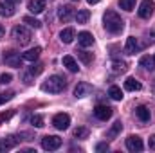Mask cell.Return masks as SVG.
<instances>
[{
    "instance_id": "7402d4cb",
    "label": "cell",
    "mask_w": 155,
    "mask_h": 153,
    "mask_svg": "<svg viewBox=\"0 0 155 153\" xmlns=\"http://www.w3.org/2000/svg\"><path fill=\"white\" fill-rule=\"evenodd\" d=\"M135 115H137V119L143 121V122H148V121H150V110H148L146 106H137V108H135Z\"/></svg>"
},
{
    "instance_id": "f1b7e54d",
    "label": "cell",
    "mask_w": 155,
    "mask_h": 153,
    "mask_svg": "<svg viewBox=\"0 0 155 153\" xmlns=\"http://www.w3.org/2000/svg\"><path fill=\"white\" fill-rule=\"evenodd\" d=\"M119 5H121V9H124V11H134L135 0H119Z\"/></svg>"
},
{
    "instance_id": "ac0fdd59",
    "label": "cell",
    "mask_w": 155,
    "mask_h": 153,
    "mask_svg": "<svg viewBox=\"0 0 155 153\" xmlns=\"http://www.w3.org/2000/svg\"><path fill=\"white\" fill-rule=\"evenodd\" d=\"M124 88H126L128 92H137V90L143 88V85H141L135 77H126V81H124Z\"/></svg>"
},
{
    "instance_id": "ba28073f",
    "label": "cell",
    "mask_w": 155,
    "mask_h": 153,
    "mask_svg": "<svg viewBox=\"0 0 155 153\" xmlns=\"http://www.w3.org/2000/svg\"><path fill=\"white\" fill-rule=\"evenodd\" d=\"M69 124H71V117L67 114H56L52 117V126L56 130H67Z\"/></svg>"
},
{
    "instance_id": "6da1fadb",
    "label": "cell",
    "mask_w": 155,
    "mask_h": 153,
    "mask_svg": "<svg viewBox=\"0 0 155 153\" xmlns=\"http://www.w3.org/2000/svg\"><path fill=\"white\" fill-rule=\"evenodd\" d=\"M103 25H105V29H107L108 33H112V34L121 33L123 27H124L121 16L117 15L116 11H107V13H105V16H103Z\"/></svg>"
},
{
    "instance_id": "7a4b0ae2",
    "label": "cell",
    "mask_w": 155,
    "mask_h": 153,
    "mask_svg": "<svg viewBox=\"0 0 155 153\" xmlns=\"http://www.w3.org/2000/svg\"><path fill=\"white\" fill-rule=\"evenodd\" d=\"M65 86H67L65 77L51 76L45 83H43V85H41V90H43V92H51V94H60V92H63V90H65Z\"/></svg>"
},
{
    "instance_id": "4fadbf2b",
    "label": "cell",
    "mask_w": 155,
    "mask_h": 153,
    "mask_svg": "<svg viewBox=\"0 0 155 153\" xmlns=\"http://www.w3.org/2000/svg\"><path fill=\"white\" fill-rule=\"evenodd\" d=\"M90 92H92V85H88V83H78V86L74 88V96L76 97H85Z\"/></svg>"
},
{
    "instance_id": "5b68a950",
    "label": "cell",
    "mask_w": 155,
    "mask_h": 153,
    "mask_svg": "<svg viewBox=\"0 0 155 153\" xmlns=\"http://www.w3.org/2000/svg\"><path fill=\"white\" fill-rule=\"evenodd\" d=\"M143 148H144V144H143V139H141V137L130 135V137L126 139V150H128V151L139 153V151H143Z\"/></svg>"
},
{
    "instance_id": "f35d334b",
    "label": "cell",
    "mask_w": 155,
    "mask_h": 153,
    "mask_svg": "<svg viewBox=\"0 0 155 153\" xmlns=\"http://www.w3.org/2000/svg\"><path fill=\"white\" fill-rule=\"evenodd\" d=\"M87 2H88V4H90V5H94V4H99V2H101V0H87Z\"/></svg>"
},
{
    "instance_id": "d4e9b609",
    "label": "cell",
    "mask_w": 155,
    "mask_h": 153,
    "mask_svg": "<svg viewBox=\"0 0 155 153\" xmlns=\"http://www.w3.org/2000/svg\"><path fill=\"white\" fill-rule=\"evenodd\" d=\"M112 69H114L116 72H124V70L128 69V65H126V61H123V60H114V61H112Z\"/></svg>"
},
{
    "instance_id": "9c48e42d",
    "label": "cell",
    "mask_w": 155,
    "mask_h": 153,
    "mask_svg": "<svg viewBox=\"0 0 155 153\" xmlns=\"http://www.w3.org/2000/svg\"><path fill=\"white\" fill-rule=\"evenodd\" d=\"M18 142H20V135H9V137L2 139V141H0V153L13 150Z\"/></svg>"
},
{
    "instance_id": "e575fe53",
    "label": "cell",
    "mask_w": 155,
    "mask_h": 153,
    "mask_svg": "<svg viewBox=\"0 0 155 153\" xmlns=\"http://www.w3.org/2000/svg\"><path fill=\"white\" fill-rule=\"evenodd\" d=\"M11 79H13L11 74H2V76H0V83H2V85H7V83H11Z\"/></svg>"
},
{
    "instance_id": "44dd1931",
    "label": "cell",
    "mask_w": 155,
    "mask_h": 153,
    "mask_svg": "<svg viewBox=\"0 0 155 153\" xmlns=\"http://www.w3.org/2000/svg\"><path fill=\"white\" fill-rule=\"evenodd\" d=\"M63 67H67L71 72H78L79 70V67H78V63H76V60L72 58V56H63Z\"/></svg>"
},
{
    "instance_id": "277c9868",
    "label": "cell",
    "mask_w": 155,
    "mask_h": 153,
    "mask_svg": "<svg viewBox=\"0 0 155 153\" xmlns=\"http://www.w3.org/2000/svg\"><path fill=\"white\" fill-rule=\"evenodd\" d=\"M61 146V139L58 135H45L41 139V148L47 150V151H54Z\"/></svg>"
},
{
    "instance_id": "52a82bcc",
    "label": "cell",
    "mask_w": 155,
    "mask_h": 153,
    "mask_svg": "<svg viewBox=\"0 0 155 153\" xmlns=\"http://www.w3.org/2000/svg\"><path fill=\"white\" fill-rule=\"evenodd\" d=\"M153 9H155V2L153 0H143L141 5H139V16L141 18H150L153 15Z\"/></svg>"
},
{
    "instance_id": "b9f144b4",
    "label": "cell",
    "mask_w": 155,
    "mask_h": 153,
    "mask_svg": "<svg viewBox=\"0 0 155 153\" xmlns=\"http://www.w3.org/2000/svg\"><path fill=\"white\" fill-rule=\"evenodd\" d=\"M153 58H155V56H153Z\"/></svg>"
},
{
    "instance_id": "30bf717a",
    "label": "cell",
    "mask_w": 155,
    "mask_h": 153,
    "mask_svg": "<svg viewBox=\"0 0 155 153\" xmlns=\"http://www.w3.org/2000/svg\"><path fill=\"white\" fill-rule=\"evenodd\" d=\"M94 115L99 119V121H108L112 117V108L107 106V105H97L94 108Z\"/></svg>"
},
{
    "instance_id": "ffe728a7",
    "label": "cell",
    "mask_w": 155,
    "mask_h": 153,
    "mask_svg": "<svg viewBox=\"0 0 155 153\" xmlns=\"http://www.w3.org/2000/svg\"><path fill=\"white\" fill-rule=\"evenodd\" d=\"M139 65L144 67L146 70H153L155 69V58L153 56H150V54H146V56H143V58L139 60Z\"/></svg>"
},
{
    "instance_id": "603a6c76",
    "label": "cell",
    "mask_w": 155,
    "mask_h": 153,
    "mask_svg": "<svg viewBox=\"0 0 155 153\" xmlns=\"http://www.w3.org/2000/svg\"><path fill=\"white\" fill-rule=\"evenodd\" d=\"M108 96H110L114 101H121V99H123V92H121V88H119V86H116V85H112V86H110Z\"/></svg>"
},
{
    "instance_id": "8fae6325",
    "label": "cell",
    "mask_w": 155,
    "mask_h": 153,
    "mask_svg": "<svg viewBox=\"0 0 155 153\" xmlns=\"http://www.w3.org/2000/svg\"><path fill=\"white\" fill-rule=\"evenodd\" d=\"M74 16V7L72 5H60L58 7V18L61 22H69Z\"/></svg>"
},
{
    "instance_id": "484cf974",
    "label": "cell",
    "mask_w": 155,
    "mask_h": 153,
    "mask_svg": "<svg viewBox=\"0 0 155 153\" xmlns=\"http://www.w3.org/2000/svg\"><path fill=\"white\" fill-rule=\"evenodd\" d=\"M88 16H90V13H88L87 9H79L76 13V22L78 24H85V22L88 20Z\"/></svg>"
},
{
    "instance_id": "3957f363",
    "label": "cell",
    "mask_w": 155,
    "mask_h": 153,
    "mask_svg": "<svg viewBox=\"0 0 155 153\" xmlns=\"http://www.w3.org/2000/svg\"><path fill=\"white\" fill-rule=\"evenodd\" d=\"M13 38L16 40L20 45H27L31 38H33V34H31V31L27 29V27H24V25H16L15 29H13Z\"/></svg>"
},
{
    "instance_id": "836d02e7",
    "label": "cell",
    "mask_w": 155,
    "mask_h": 153,
    "mask_svg": "<svg viewBox=\"0 0 155 153\" xmlns=\"http://www.w3.org/2000/svg\"><path fill=\"white\" fill-rule=\"evenodd\" d=\"M110 150V146L107 144V142H99L97 146H96V151H108Z\"/></svg>"
},
{
    "instance_id": "4316f807",
    "label": "cell",
    "mask_w": 155,
    "mask_h": 153,
    "mask_svg": "<svg viewBox=\"0 0 155 153\" xmlns=\"http://www.w3.org/2000/svg\"><path fill=\"white\" fill-rule=\"evenodd\" d=\"M78 56H79V60L83 61V63H92V60H94V54L92 52H87V50H79L78 52Z\"/></svg>"
},
{
    "instance_id": "74e56055",
    "label": "cell",
    "mask_w": 155,
    "mask_h": 153,
    "mask_svg": "<svg viewBox=\"0 0 155 153\" xmlns=\"http://www.w3.org/2000/svg\"><path fill=\"white\" fill-rule=\"evenodd\" d=\"M4 34H5V31H4V25L0 24V40L4 38Z\"/></svg>"
},
{
    "instance_id": "d6986e66",
    "label": "cell",
    "mask_w": 155,
    "mask_h": 153,
    "mask_svg": "<svg viewBox=\"0 0 155 153\" xmlns=\"http://www.w3.org/2000/svg\"><path fill=\"white\" fill-rule=\"evenodd\" d=\"M40 52H41V49H40V47H35V49H29L27 52H24V54H22V58H24L25 61H31V63H33V61H36V60H38Z\"/></svg>"
},
{
    "instance_id": "1f68e13d",
    "label": "cell",
    "mask_w": 155,
    "mask_h": 153,
    "mask_svg": "<svg viewBox=\"0 0 155 153\" xmlns=\"http://www.w3.org/2000/svg\"><path fill=\"white\" fill-rule=\"evenodd\" d=\"M13 97H15V92H4V94H0V105L7 103V101L13 99Z\"/></svg>"
},
{
    "instance_id": "5bb4252c",
    "label": "cell",
    "mask_w": 155,
    "mask_h": 153,
    "mask_svg": "<svg viewBox=\"0 0 155 153\" xmlns=\"http://www.w3.org/2000/svg\"><path fill=\"white\" fill-rule=\"evenodd\" d=\"M124 50H126V54H135V52L139 50V41H137V38H135V36H130V38H126Z\"/></svg>"
},
{
    "instance_id": "4dcf8cb0",
    "label": "cell",
    "mask_w": 155,
    "mask_h": 153,
    "mask_svg": "<svg viewBox=\"0 0 155 153\" xmlns=\"http://www.w3.org/2000/svg\"><path fill=\"white\" fill-rule=\"evenodd\" d=\"M31 124L36 126V128H41V126H43V117H41V115H33V117H31Z\"/></svg>"
},
{
    "instance_id": "9a60e30c",
    "label": "cell",
    "mask_w": 155,
    "mask_h": 153,
    "mask_svg": "<svg viewBox=\"0 0 155 153\" xmlns=\"http://www.w3.org/2000/svg\"><path fill=\"white\" fill-rule=\"evenodd\" d=\"M16 13V9H15V4H11V2H0V15L2 16H13Z\"/></svg>"
},
{
    "instance_id": "d590c367",
    "label": "cell",
    "mask_w": 155,
    "mask_h": 153,
    "mask_svg": "<svg viewBox=\"0 0 155 153\" xmlns=\"http://www.w3.org/2000/svg\"><path fill=\"white\" fill-rule=\"evenodd\" d=\"M13 117V110H9V112H5V114H0V122H4V121H7V119H11Z\"/></svg>"
},
{
    "instance_id": "83f0119b",
    "label": "cell",
    "mask_w": 155,
    "mask_h": 153,
    "mask_svg": "<svg viewBox=\"0 0 155 153\" xmlns=\"http://www.w3.org/2000/svg\"><path fill=\"white\" fill-rule=\"evenodd\" d=\"M24 24H27V25H31L35 29H40L41 27V22L36 20V18H33V16H24Z\"/></svg>"
},
{
    "instance_id": "ab89813d",
    "label": "cell",
    "mask_w": 155,
    "mask_h": 153,
    "mask_svg": "<svg viewBox=\"0 0 155 153\" xmlns=\"http://www.w3.org/2000/svg\"><path fill=\"white\" fill-rule=\"evenodd\" d=\"M7 2H11V4H20L22 0H7Z\"/></svg>"
},
{
    "instance_id": "f546056e",
    "label": "cell",
    "mask_w": 155,
    "mask_h": 153,
    "mask_svg": "<svg viewBox=\"0 0 155 153\" xmlns=\"http://www.w3.org/2000/svg\"><path fill=\"white\" fill-rule=\"evenodd\" d=\"M74 137L76 139H87L88 137V130L87 128H76L74 130Z\"/></svg>"
},
{
    "instance_id": "8d00e7d4",
    "label": "cell",
    "mask_w": 155,
    "mask_h": 153,
    "mask_svg": "<svg viewBox=\"0 0 155 153\" xmlns=\"http://www.w3.org/2000/svg\"><path fill=\"white\" fill-rule=\"evenodd\" d=\"M148 148H150V150H155V135L150 137V141H148Z\"/></svg>"
},
{
    "instance_id": "e0dca14e",
    "label": "cell",
    "mask_w": 155,
    "mask_h": 153,
    "mask_svg": "<svg viewBox=\"0 0 155 153\" xmlns=\"http://www.w3.org/2000/svg\"><path fill=\"white\" fill-rule=\"evenodd\" d=\"M74 38H76V31H74L72 27H67V29H63V31L60 33V40H61L63 43H72Z\"/></svg>"
},
{
    "instance_id": "d6a6232c",
    "label": "cell",
    "mask_w": 155,
    "mask_h": 153,
    "mask_svg": "<svg viewBox=\"0 0 155 153\" xmlns=\"http://www.w3.org/2000/svg\"><path fill=\"white\" fill-rule=\"evenodd\" d=\"M41 70H43V65H41V63H36V65H33V67H31V70H29V72H31L33 76H38Z\"/></svg>"
},
{
    "instance_id": "60d3db41",
    "label": "cell",
    "mask_w": 155,
    "mask_h": 153,
    "mask_svg": "<svg viewBox=\"0 0 155 153\" xmlns=\"http://www.w3.org/2000/svg\"><path fill=\"white\" fill-rule=\"evenodd\" d=\"M72 2H78V0H72Z\"/></svg>"
},
{
    "instance_id": "2e32d148",
    "label": "cell",
    "mask_w": 155,
    "mask_h": 153,
    "mask_svg": "<svg viewBox=\"0 0 155 153\" xmlns=\"http://www.w3.org/2000/svg\"><path fill=\"white\" fill-rule=\"evenodd\" d=\"M78 43H79L81 47H90V45L94 43V36H92L90 33L83 31V33H79V34H78Z\"/></svg>"
},
{
    "instance_id": "7c38bea8",
    "label": "cell",
    "mask_w": 155,
    "mask_h": 153,
    "mask_svg": "<svg viewBox=\"0 0 155 153\" xmlns=\"http://www.w3.org/2000/svg\"><path fill=\"white\" fill-rule=\"evenodd\" d=\"M27 9H29L33 15H40V13H43V9H45V0H29Z\"/></svg>"
},
{
    "instance_id": "cb8c5ba5",
    "label": "cell",
    "mask_w": 155,
    "mask_h": 153,
    "mask_svg": "<svg viewBox=\"0 0 155 153\" xmlns=\"http://www.w3.org/2000/svg\"><path fill=\"white\" fill-rule=\"evenodd\" d=\"M123 130V124H121V121H117V122H114V126L108 130V133H107V137L108 139H114V137H117V133Z\"/></svg>"
},
{
    "instance_id": "8992f818",
    "label": "cell",
    "mask_w": 155,
    "mask_h": 153,
    "mask_svg": "<svg viewBox=\"0 0 155 153\" xmlns=\"http://www.w3.org/2000/svg\"><path fill=\"white\" fill-rule=\"evenodd\" d=\"M22 60H24V58H22L18 52H15V50H9V52L4 54V61H5V65L15 67V69H20V67H22Z\"/></svg>"
}]
</instances>
